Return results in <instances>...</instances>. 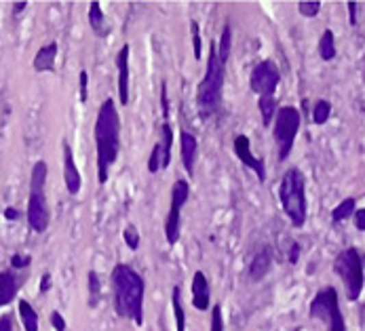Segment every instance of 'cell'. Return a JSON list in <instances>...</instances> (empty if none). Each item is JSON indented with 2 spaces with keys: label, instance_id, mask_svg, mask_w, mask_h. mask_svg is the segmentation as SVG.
Here are the masks:
<instances>
[{
  "label": "cell",
  "instance_id": "obj_40",
  "mask_svg": "<svg viewBox=\"0 0 365 331\" xmlns=\"http://www.w3.org/2000/svg\"><path fill=\"white\" fill-rule=\"evenodd\" d=\"M0 331H13V317L11 315L0 317Z\"/></svg>",
  "mask_w": 365,
  "mask_h": 331
},
{
  "label": "cell",
  "instance_id": "obj_25",
  "mask_svg": "<svg viewBox=\"0 0 365 331\" xmlns=\"http://www.w3.org/2000/svg\"><path fill=\"white\" fill-rule=\"evenodd\" d=\"M319 55L323 62H331L336 57V38L331 30H325L319 40Z\"/></svg>",
  "mask_w": 365,
  "mask_h": 331
},
{
  "label": "cell",
  "instance_id": "obj_41",
  "mask_svg": "<svg viewBox=\"0 0 365 331\" xmlns=\"http://www.w3.org/2000/svg\"><path fill=\"white\" fill-rule=\"evenodd\" d=\"M51 289V274L49 272H45L42 274V278H40V287H38V291L40 293H45V291H49Z\"/></svg>",
  "mask_w": 365,
  "mask_h": 331
},
{
  "label": "cell",
  "instance_id": "obj_10",
  "mask_svg": "<svg viewBox=\"0 0 365 331\" xmlns=\"http://www.w3.org/2000/svg\"><path fill=\"white\" fill-rule=\"evenodd\" d=\"M232 150H234V155H237V159L255 173L257 177V182L260 184H264L266 182V165L262 159H257L253 152H251V142L247 135H237L232 142Z\"/></svg>",
  "mask_w": 365,
  "mask_h": 331
},
{
  "label": "cell",
  "instance_id": "obj_29",
  "mask_svg": "<svg viewBox=\"0 0 365 331\" xmlns=\"http://www.w3.org/2000/svg\"><path fill=\"white\" fill-rule=\"evenodd\" d=\"M190 36H192V53H194V59L199 62L203 55V40H201V28L197 19H190Z\"/></svg>",
  "mask_w": 365,
  "mask_h": 331
},
{
  "label": "cell",
  "instance_id": "obj_31",
  "mask_svg": "<svg viewBox=\"0 0 365 331\" xmlns=\"http://www.w3.org/2000/svg\"><path fill=\"white\" fill-rule=\"evenodd\" d=\"M123 239H125V245L131 251H136L140 247V233H138V228L134 224H129L123 230Z\"/></svg>",
  "mask_w": 365,
  "mask_h": 331
},
{
  "label": "cell",
  "instance_id": "obj_24",
  "mask_svg": "<svg viewBox=\"0 0 365 331\" xmlns=\"http://www.w3.org/2000/svg\"><path fill=\"white\" fill-rule=\"evenodd\" d=\"M257 108L260 116H262V124L268 127L277 114V97H257Z\"/></svg>",
  "mask_w": 365,
  "mask_h": 331
},
{
  "label": "cell",
  "instance_id": "obj_19",
  "mask_svg": "<svg viewBox=\"0 0 365 331\" xmlns=\"http://www.w3.org/2000/svg\"><path fill=\"white\" fill-rule=\"evenodd\" d=\"M17 313L23 325V331H38V313L28 300H19L17 302Z\"/></svg>",
  "mask_w": 365,
  "mask_h": 331
},
{
  "label": "cell",
  "instance_id": "obj_6",
  "mask_svg": "<svg viewBox=\"0 0 365 331\" xmlns=\"http://www.w3.org/2000/svg\"><path fill=\"white\" fill-rule=\"evenodd\" d=\"M300 122H302V116H300L298 108H294V106L277 108L273 135H275V142H277V148H279V161H285L292 155L296 135L300 131Z\"/></svg>",
  "mask_w": 365,
  "mask_h": 331
},
{
  "label": "cell",
  "instance_id": "obj_22",
  "mask_svg": "<svg viewBox=\"0 0 365 331\" xmlns=\"http://www.w3.org/2000/svg\"><path fill=\"white\" fill-rule=\"evenodd\" d=\"M171 306H173V317H175V331H186V313H184V304H181L177 285L171 291Z\"/></svg>",
  "mask_w": 365,
  "mask_h": 331
},
{
  "label": "cell",
  "instance_id": "obj_20",
  "mask_svg": "<svg viewBox=\"0 0 365 331\" xmlns=\"http://www.w3.org/2000/svg\"><path fill=\"white\" fill-rule=\"evenodd\" d=\"M156 144H159V150H161V169H167L171 163V144H173V129L169 122H163L161 140Z\"/></svg>",
  "mask_w": 365,
  "mask_h": 331
},
{
  "label": "cell",
  "instance_id": "obj_36",
  "mask_svg": "<svg viewBox=\"0 0 365 331\" xmlns=\"http://www.w3.org/2000/svg\"><path fill=\"white\" fill-rule=\"evenodd\" d=\"M161 110H163V118L167 122V118H169V93H167V83L165 81L161 85Z\"/></svg>",
  "mask_w": 365,
  "mask_h": 331
},
{
  "label": "cell",
  "instance_id": "obj_35",
  "mask_svg": "<svg viewBox=\"0 0 365 331\" xmlns=\"http://www.w3.org/2000/svg\"><path fill=\"white\" fill-rule=\"evenodd\" d=\"M210 331H224V317H222V306H216L212 310V329Z\"/></svg>",
  "mask_w": 365,
  "mask_h": 331
},
{
  "label": "cell",
  "instance_id": "obj_28",
  "mask_svg": "<svg viewBox=\"0 0 365 331\" xmlns=\"http://www.w3.org/2000/svg\"><path fill=\"white\" fill-rule=\"evenodd\" d=\"M331 116V104L327 99H319L315 108H312V120H315V124H325Z\"/></svg>",
  "mask_w": 365,
  "mask_h": 331
},
{
  "label": "cell",
  "instance_id": "obj_13",
  "mask_svg": "<svg viewBox=\"0 0 365 331\" xmlns=\"http://www.w3.org/2000/svg\"><path fill=\"white\" fill-rule=\"evenodd\" d=\"M129 53H131V49L129 44H123L121 51L116 53V68H118V101L121 106L129 104Z\"/></svg>",
  "mask_w": 365,
  "mask_h": 331
},
{
  "label": "cell",
  "instance_id": "obj_3",
  "mask_svg": "<svg viewBox=\"0 0 365 331\" xmlns=\"http://www.w3.org/2000/svg\"><path fill=\"white\" fill-rule=\"evenodd\" d=\"M224 76L226 64H222L218 55V42L210 44V55H207V70L203 81L197 87V108L203 118L212 116L222 106V91H224Z\"/></svg>",
  "mask_w": 365,
  "mask_h": 331
},
{
  "label": "cell",
  "instance_id": "obj_14",
  "mask_svg": "<svg viewBox=\"0 0 365 331\" xmlns=\"http://www.w3.org/2000/svg\"><path fill=\"white\" fill-rule=\"evenodd\" d=\"M212 304V291H210V281L207 276L197 270L192 276V306L197 310H207Z\"/></svg>",
  "mask_w": 365,
  "mask_h": 331
},
{
  "label": "cell",
  "instance_id": "obj_42",
  "mask_svg": "<svg viewBox=\"0 0 365 331\" xmlns=\"http://www.w3.org/2000/svg\"><path fill=\"white\" fill-rule=\"evenodd\" d=\"M298 256H300V245L294 243V245H292V251H290V264H296V262H298Z\"/></svg>",
  "mask_w": 365,
  "mask_h": 331
},
{
  "label": "cell",
  "instance_id": "obj_34",
  "mask_svg": "<svg viewBox=\"0 0 365 331\" xmlns=\"http://www.w3.org/2000/svg\"><path fill=\"white\" fill-rule=\"evenodd\" d=\"M78 89H81V104H87V97H89V74L85 70H81V74H78Z\"/></svg>",
  "mask_w": 365,
  "mask_h": 331
},
{
  "label": "cell",
  "instance_id": "obj_5",
  "mask_svg": "<svg viewBox=\"0 0 365 331\" xmlns=\"http://www.w3.org/2000/svg\"><path fill=\"white\" fill-rule=\"evenodd\" d=\"M333 272L342 278L344 289H347V297L351 302H357L361 291H363V260L359 256V251L355 247H349L344 251H340L333 260Z\"/></svg>",
  "mask_w": 365,
  "mask_h": 331
},
{
  "label": "cell",
  "instance_id": "obj_15",
  "mask_svg": "<svg viewBox=\"0 0 365 331\" xmlns=\"http://www.w3.org/2000/svg\"><path fill=\"white\" fill-rule=\"evenodd\" d=\"M179 152H181V165H184L188 175H192L197 152H199V140L190 131H179Z\"/></svg>",
  "mask_w": 365,
  "mask_h": 331
},
{
  "label": "cell",
  "instance_id": "obj_38",
  "mask_svg": "<svg viewBox=\"0 0 365 331\" xmlns=\"http://www.w3.org/2000/svg\"><path fill=\"white\" fill-rule=\"evenodd\" d=\"M51 325L55 327V331H66V321H64V317L58 310L51 313Z\"/></svg>",
  "mask_w": 365,
  "mask_h": 331
},
{
  "label": "cell",
  "instance_id": "obj_7",
  "mask_svg": "<svg viewBox=\"0 0 365 331\" xmlns=\"http://www.w3.org/2000/svg\"><path fill=\"white\" fill-rule=\"evenodd\" d=\"M308 315L315 321H323L327 325V331H347L344 315L340 310V302H338V291L333 287H325L312 297Z\"/></svg>",
  "mask_w": 365,
  "mask_h": 331
},
{
  "label": "cell",
  "instance_id": "obj_2",
  "mask_svg": "<svg viewBox=\"0 0 365 331\" xmlns=\"http://www.w3.org/2000/svg\"><path fill=\"white\" fill-rule=\"evenodd\" d=\"M112 295L114 310L118 317L134 321L136 325L144 323V278L129 264H116L112 270Z\"/></svg>",
  "mask_w": 365,
  "mask_h": 331
},
{
  "label": "cell",
  "instance_id": "obj_18",
  "mask_svg": "<svg viewBox=\"0 0 365 331\" xmlns=\"http://www.w3.org/2000/svg\"><path fill=\"white\" fill-rule=\"evenodd\" d=\"M17 276L11 270L0 272V308L11 304L17 295Z\"/></svg>",
  "mask_w": 365,
  "mask_h": 331
},
{
  "label": "cell",
  "instance_id": "obj_39",
  "mask_svg": "<svg viewBox=\"0 0 365 331\" xmlns=\"http://www.w3.org/2000/svg\"><path fill=\"white\" fill-rule=\"evenodd\" d=\"M353 220H355L357 230L365 233V209H355V213H353Z\"/></svg>",
  "mask_w": 365,
  "mask_h": 331
},
{
  "label": "cell",
  "instance_id": "obj_17",
  "mask_svg": "<svg viewBox=\"0 0 365 331\" xmlns=\"http://www.w3.org/2000/svg\"><path fill=\"white\" fill-rule=\"evenodd\" d=\"M55 59H58V42H49L38 49L34 55V70L36 72H53L55 70Z\"/></svg>",
  "mask_w": 365,
  "mask_h": 331
},
{
  "label": "cell",
  "instance_id": "obj_45",
  "mask_svg": "<svg viewBox=\"0 0 365 331\" xmlns=\"http://www.w3.org/2000/svg\"><path fill=\"white\" fill-rule=\"evenodd\" d=\"M25 7H28V3H15L13 11H15V13H21V11H23Z\"/></svg>",
  "mask_w": 365,
  "mask_h": 331
},
{
  "label": "cell",
  "instance_id": "obj_21",
  "mask_svg": "<svg viewBox=\"0 0 365 331\" xmlns=\"http://www.w3.org/2000/svg\"><path fill=\"white\" fill-rule=\"evenodd\" d=\"M89 23H91V30L97 36L108 34V23H106V17H103L101 5L97 3V0H93V3L89 5Z\"/></svg>",
  "mask_w": 365,
  "mask_h": 331
},
{
  "label": "cell",
  "instance_id": "obj_23",
  "mask_svg": "<svg viewBox=\"0 0 365 331\" xmlns=\"http://www.w3.org/2000/svg\"><path fill=\"white\" fill-rule=\"evenodd\" d=\"M47 173H49V167H47L45 161H38V163L32 167V175H30V192H45Z\"/></svg>",
  "mask_w": 365,
  "mask_h": 331
},
{
  "label": "cell",
  "instance_id": "obj_16",
  "mask_svg": "<svg viewBox=\"0 0 365 331\" xmlns=\"http://www.w3.org/2000/svg\"><path fill=\"white\" fill-rule=\"evenodd\" d=\"M270 264H273V251H270V247L260 249L255 256H253V260L249 262V278H251V281H262V278L270 270Z\"/></svg>",
  "mask_w": 365,
  "mask_h": 331
},
{
  "label": "cell",
  "instance_id": "obj_9",
  "mask_svg": "<svg viewBox=\"0 0 365 331\" xmlns=\"http://www.w3.org/2000/svg\"><path fill=\"white\" fill-rule=\"evenodd\" d=\"M281 83V72L273 59L255 64L249 76V87L257 97H275V91Z\"/></svg>",
  "mask_w": 365,
  "mask_h": 331
},
{
  "label": "cell",
  "instance_id": "obj_43",
  "mask_svg": "<svg viewBox=\"0 0 365 331\" xmlns=\"http://www.w3.org/2000/svg\"><path fill=\"white\" fill-rule=\"evenodd\" d=\"M349 15H351V25H357V3H349Z\"/></svg>",
  "mask_w": 365,
  "mask_h": 331
},
{
  "label": "cell",
  "instance_id": "obj_30",
  "mask_svg": "<svg viewBox=\"0 0 365 331\" xmlns=\"http://www.w3.org/2000/svg\"><path fill=\"white\" fill-rule=\"evenodd\" d=\"M99 293H101V285H99V276L95 270L89 272V304L91 306H95V304L99 302Z\"/></svg>",
  "mask_w": 365,
  "mask_h": 331
},
{
  "label": "cell",
  "instance_id": "obj_11",
  "mask_svg": "<svg viewBox=\"0 0 365 331\" xmlns=\"http://www.w3.org/2000/svg\"><path fill=\"white\" fill-rule=\"evenodd\" d=\"M25 215H28V224L34 233H45L49 228V205L42 192H30Z\"/></svg>",
  "mask_w": 365,
  "mask_h": 331
},
{
  "label": "cell",
  "instance_id": "obj_33",
  "mask_svg": "<svg viewBox=\"0 0 365 331\" xmlns=\"http://www.w3.org/2000/svg\"><path fill=\"white\" fill-rule=\"evenodd\" d=\"M148 171L150 173H159L161 171V150H159V144H154L150 157H148Z\"/></svg>",
  "mask_w": 365,
  "mask_h": 331
},
{
  "label": "cell",
  "instance_id": "obj_37",
  "mask_svg": "<svg viewBox=\"0 0 365 331\" xmlns=\"http://www.w3.org/2000/svg\"><path fill=\"white\" fill-rule=\"evenodd\" d=\"M32 258L30 256H19V253H15V256L11 258V266L13 268H25V266H30Z\"/></svg>",
  "mask_w": 365,
  "mask_h": 331
},
{
  "label": "cell",
  "instance_id": "obj_32",
  "mask_svg": "<svg viewBox=\"0 0 365 331\" xmlns=\"http://www.w3.org/2000/svg\"><path fill=\"white\" fill-rule=\"evenodd\" d=\"M298 11L304 17H317L321 11V3L319 0H302V3H298Z\"/></svg>",
  "mask_w": 365,
  "mask_h": 331
},
{
  "label": "cell",
  "instance_id": "obj_1",
  "mask_svg": "<svg viewBox=\"0 0 365 331\" xmlns=\"http://www.w3.org/2000/svg\"><path fill=\"white\" fill-rule=\"evenodd\" d=\"M95 150H97V177L99 184L103 186L110 177V167L118 159L121 148V116L114 106V99H103V104L97 110L95 118Z\"/></svg>",
  "mask_w": 365,
  "mask_h": 331
},
{
  "label": "cell",
  "instance_id": "obj_26",
  "mask_svg": "<svg viewBox=\"0 0 365 331\" xmlns=\"http://www.w3.org/2000/svg\"><path fill=\"white\" fill-rule=\"evenodd\" d=\"M230 51H232V28L226 23L224 30H222V36H220V40H218V55H220L222 64L228 62Z\"/></svg>",
  "mask_w": 365,
  "mask_h": 331
},
{
  "label": "cell",
  "instance_id": "obj_27",
  "mask_svg": "<svg viewBox=\"0 0 365 331\" xmlns=\"http://www.w3.org/2000/svg\"><path fill=\"white\" fill-rule=\"evenodd\" d=\"M355 198H344L340 205H338L333 211H331V222L333 224H338V222H344V220H349L353 213H355Z\"/></svg>",
  "mask_w": 365,
  "mask_h": 331
},
{
  "label": "cell",
  "instance_id": "obj_4",
  "mask_svg": "<svg viewBox=\"0 0 365 331\" xmlns=\"http://www.w3.org/2000/svg\"><path fill=\"white\" fill-rule=\"evenodd\" d=\"M279 200L283 205L285 215L290 217L294 228H302L306 224V182L300 169L292 167L283 173V180L279 186Z\"/></svg>",
  "mask_w": 365,
  "mask_h": 331
},
{
  "label": "cell",
  "instance_id": "obj_12",
  "mask_svg": "<svg viewBox=\"0 0 365 331\" xmlns=\"http://www.w3.org/2000/svg\"><path fill=\"white\" fill-rule=\"evenodd\" d=\"M64 184H66V190L70 194H78L81 192V186H83L81 171H78V167L74 163L72 148L66 140H64Z\"/></svg>",
  "mask_w": 365,
  "mask_h": 331
},
{
  "label": "cell",
  "instance_id": "obj_44",
  "mask_svg": "<svg viewBox=\"0 0 365 331\" xmlns=\"http://www.w3.org/2000/svg\"><path fill=\"white\" fill-rule=\"evenodd\" d=\"M5 217H7V220H17V217H19V211H17L15 207H7V209H5Z\"/></svg>",
  "mask_w": 365,
  "mask_h": 331
},
{
  "label": "cell",
  "instance_id": "obj_8",
  "mask_svg": "<svg viewBox=\"0 0 365 331\" xmlns=\"http://www.w3.org/2000/svg\"><path fill=\"white\" fill-rule=\"evenodd\" d=\"M190 196V184L186 180H175L171 188V207L165 220V239L169 245H177L181 235V209Z\"/></svg>",
  "mask_w": 365,
  "mask_h": 331
}]
</instances>
